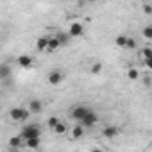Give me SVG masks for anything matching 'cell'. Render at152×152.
Segmentation results:
<instances>
[{"mask_svg": "<svg viewBox=\"0 0 152 152\" xmlns=\"http://www.w3.org/2000/svg\"><path fill=\"white\" fill-rule=\"evenodd\" d=\"M18 64H20L22 68H31V66H32V57L27 56V54H23V56L18 57Z\"/></svg>", "mask_w": 152, "mask_h": 152, "instance_id": "8fae6325", "label": "cell"}, {"mask_svg": "<svg viewBox=\"0 0 152 152\" xmlns=\"http://www.w3.org/2000/svg\"><path fill=\"white\" fill-rule=\"evenodd\" d=\"M47 124H48V127H50V129H54V127H56V125L59 124V118H57V116H50Z\"/></svg>", "mask_w": 152, "mask_h": 152, "instance_id": "603a6c76", "label": "cell"}, {"mask_svg": "<svg viewBox=\"0 0 152 152\" xmlns=\"http://www.w3.org/2000/svg\"><path fill=\"white\" fill-rule=\"evenodd\" d=\"M56 39H57L59 47H66V45L70 43V36H68L66 32H57V34H56Z\"/></svg>", "mask_w": 152, "mask_h": 152, "instance_id": "4fadbf2b", "label": "cell"}, {"mask_svg": "<svg viewBox=\"0 0 152 152\" xmlns=\"http://www.w3.org/2000/svg\"><path fill=\"white\" fill-rule=\"evenodd\" d=\"M41 111H43V102L38 100V99H32V100L29 102V113H31V115H38V113H41Z\"/></svg>", "mask_w": 152, "mask_h": 152, "instance_id": "ba28073f", "label": "cell"}, {"mask_svg": "<svg viewBox=\"0 0 152 152\" xmlns=\"http://www.w3.org/2000/svg\"><path fill=\"white\" fill-rule=\"evenodd\" d=\"M143 13H145V15H150V13H152V6L145 4V6H143Z\"/></svg>", "mask_w": 152, "mask_h": 152, "instance_id": "d4e9b609", "label": "cell"}, {"mask_svg": "<svg viewBox=\"0 0 152 152\" xmlns=\"http://www.w3.org/2000/svg\"><path fill=\"white\" fill-rule=\"evenodd\" d=\"M47 45H48V38H47V36H41V38H38V41H36V47H38V50H39V52L47 50Z\"/></svg>", "mask_w": 152, "mask_h": 152, "instance_id": "5bb4252c", "label": "cell"}, {"mask_svg": "<svg viewBox=\"0 0 152 152\" xmlns=\"http://www.w3.org/2000/svg\"><path fill=\"white\" fill-rule=\"evenodd\" d=\"M83 136H84V127H83V125L77 124V125L72 127V138H73V140H79V138H83Z\"/></svg>", "mask_w": 152, "mask_h": 152, "instance_id": "7c38bea8", "label": "cell"}, {"mask_svg": "<svg viewBox=\"0 0 152 152\" xmlns=\"http://www.w3.org/2000/svg\"><path fill=\"white\" fill-rule=\"evenodd\" d=\"M145 68H147V70L152 68V59H145Z\"/></svg>", "mask_w": 152, "mask_h": 152, "instance_id": "484cf974", "label": "cell"}, {"mask_svg": "<svg viewBox=\"0 0 152 152\" xmlns=\"http://www.w3.org/2000/svg\"><path fill=\"white\" fill-rule=\"evenodd\" d=\"M9 152H20L18 148H9Z\"/></svg>", "mask_w": 152, "mask_h": 152, "instance_id": "83f0119b", "label": "cell"}, {"mask_svg": "<svg viewBox=\"0 0 152 152\" xmlns=\"http://www.w3.org/2000/svg\"><path fill=\"white\" fill-rule=\"evenodd\" d=\"M141 57H143V61H145V59H152V50H150V47H145V48L141 50Z\"/></svg>", "mask_w": 152, "mask_h": 152, "instance_id": "ffe728a7", "label": "cell"}, {"mask_svg": "<svg viewBox=\"0 0 152 152\" xmlns=\"http://www.w3.org/2000/svg\"><path fill=\"white\" fill-rule=\"evenodd\" d=\"M63 79H64V75H63V72H59V70H54V72H50V73H48V83H50L52 86L61 84V83H63Z\"/></svg>", "mask_w": 152, "mask_h": 152, "instance_id": "8992f818", "label": "cell"}, {"mask_svg": "<svg viewBox=\"0 0 152 152\" xmlns=\"http://www.w3.org/2000/svg\"><path fill=\"white\" fill-rule=\"evenodd\" d=\"M138 45H136V39L134 38H127V45H125V48H131V50H134Z\"/></svg>", "mask_w": 152, "mask_h": 152, "instance_id": "7402d4cb", "label": "cell"}, {"mask_svg": "<svg viewBox=\"0 0 152 152\" xmlns=\"http://www.w3.org/2000/svg\"><path fill=\"white\" fill-rule=\"evenodd\" d=\"M83 32H84V27H83L79 22L72 23L70 29H68V36H70V38H79V36H83Z\"/></svg>", "mask_w": 152, "mask_h": 152, "instance_id": "5b68a950", "label": "cell"}, {"mask_svg": "<svg viewBox=\"0 0 152 152\" xmlns=\"http://www.w3.org/2000/svg\"><path fill=\"white\" fill-rule=\"evenodd\" d=\"M57 48H59V43H57L56 36H54V38H48V45H47V50H48V52H54V50H57Z\"/></svg>", "mask_w": 152, "mask_h": 152, "instance_id": "2e32d148", "label": "cell"}, {"mask_svg": "<svg viewBox=\"0 0 152 152\" xmlns=\"http://www.w3.org/2000/svg\"><path fill=\"white\" fill-rule=\"evenodd\" d=\"M54 132H56V134H64V132H66V125H64L63 122H59V124L54 127Z\"/></svg>", "mask_w": 152, "mask_h": 152, "instance_id": "d6986e66", "label": "cell"}, {"mask_svg": "<svg viewBox=\"0 0 152 152\" xmlns=\"http://www.w3.org/2000/svg\"><path fill=\"white\" fill-rule=\"evenodd\" d=\"M100 72H102V64L100 63H95L91 66V73H100Z\"/></svg>", "mask_w": 152, "mask_h": 152, "instance_id": "cb8c5ba5", "label": "cell"}, {"mask_svg": "<svg viewBox=\"0 0 152 152\" xmlns=\"http://www.w3.org/2000/svg\"><path fill=\"white\" fill-rule=\"evenodd\" d=\"M18 136H20L23 141H27V140H32V138H39V136H41V127H39L38 124H31V125H25Z\"/></svg>", "mask_w": 152, "mask_h": 152, "instance_id": "6da1fadb", "label": "cell"}, {"mask_svg": "<svg viewBox=\"0 0 152 152\" xmlns=\"http://www.w3.org/2000/svg\"><path fill=\"white\" fill-rule=\"evenodd\" d=\"M29 109H25V107H13L11 111H9V116H11V120L13 122H23V120H27L29 118Z\"/></svg>", "mask_w": 152, "mask_h": 152, "instance_id": "7a4b0ae2", "label": "cell"}, {"mask_svg": "<svg viewBox=\"0 0 152 152\" xmlns=\"http://www.w3.org/2000/svg\"><path fill=\"white\" fill-rule=\"evenodd\" d=\"M143 36H145V39H152V25H147L143 29Z\"/></svg>", "mask_w": 152, "mask_h": 152, "instance_id": "44dd1931", "label": "cell"}, {"mask_svg": "<svg viewBox=\"0 0 152 152\" xmlns=\"http://www.w3.org/2000/svg\"><path fill=\"white\" fill-rule=\"evenodd\" d=\"M127 77H129L131 81H138V79H140V72H138V68H129V70H127Z\"/></svg>", "mask_w": 152, "mask_h": 152, "instance_id": "e0dca14e", "label": "cell"}, {"mask_svg": "<svg viewBox=\"0 0 152 152\" xmlns=\"http://www.w3.org/2000/svg\"><path fill=\"white\" fill-rule=\"evenodd\" d=\"M90 152H106V150H102V148H91Z\"/></svg>", "mask_w": 152, "mask_h": 152, "instance_id": "4316f807", "label": "cell"}, {"mask_svg": "<svg viewBox=\"0 0 152 152\" xmlns=\"http://www.w3.org/2000/svg\"><path fill=\"white\" fill-rule=\"evenodd\" d=\"M9 77H11V66L7 63H0V79L7 81Z\"/></svg>", "mask_w": 152, "mask_h": 152, "instance_id": "9c48e42d", "label": "cell"}, {"mask_svg": "<svg viewBox=\"0 0 152 152\" xmlns=\"http://www.w3.org/2000/svg\"><path fill=\"white\" fill-rule=\"evenodd\" d=\"M39 143H41L39 138H32V140H27V141H25V147L31 148V150H36V148L39 147Z\"/></svg>", "mask_w": 152, "mask_h": 152, "instance_id": "9a60e30c", "label": "cell"}, {"mask_svg": "<svg viewBox=\"0 0 152 152\" xmlns=\"http://www.w3.org/2000/svg\"><path fill=\"white\" fill-rule=\"evenodd\" d=\"M22 147H25V141L20 138V136H13V138H9V148H22Z\"/></svg>", "mask_w": 152, "mask_h": 152, "instance_id": "30bf717a", "label": "cell"}, {"mask_svg": "<svg viewBox=\"0 0 152 152\" xmlns=\"http://www.w3.org/2000/svg\"><path fill=\"white\" fill-rule=\"evenodd\" d=\"M97 122H99V116H97V113L90 109V111H88V115H86V116H84V118L79 122V125H83L84 129H88V127H93Z\"/></svg>", "mask_w": 152, "mask_h": 152, "instance_id": "3957f363", "label": "cell"}, {"mask_svg": "<svg viewBox=\"0 0 152 152\" xmlns=\"http://www.w3.org/2000/svg\"><path fill=\"white\" fill-rule=\"evenodd\" d=\"M88 111H90V107H86V106H75V107L72 109V113H70V115H72V118H73L75 122L79 124V122L88 115Z\"/></svg>", "mask_w": 152, "mask_h": 152, "instance_id": "277c9868", "label": "cell"}, {"mask_svg": "<svg viewBox=\"0 0 152 152\" xmlns=\"http://www.w3.org/2000/svg\"><path fill=\"white\" fill-rule=\"evenodd\" d=\"M118 132H120V129H118L116 125H106V127L102 129V136L107 138V140H113L115 136H118Z\"/></svg>", "mask_w": 152, "mask_h": 152, "instance_id": "52a82bcc", "label": "cell"}, {"mask_svg": "<svg viewBox=\"0 0 152 152\" xmlns=\"http://www.w3.org/2000/svg\"><path fill=\"white\" fill-rule=\"evenodd\" d=\"M115 45H116V47H124V48H125V45H127V36H116Z\"/></svg>", "mask_w": 152, "mask_h": 152, "instance_id": "ac0fdd59", "label": "cell"}]
</instances>
